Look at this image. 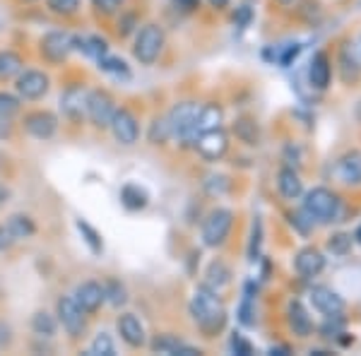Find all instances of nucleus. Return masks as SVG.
<instances>
[{
  "label": "nucleus",
  "instance_id": "obj_3",
  "mask_svg": "<svg viewBox=\"0 0 361 356\" xmlns=\"http://www.w3.org/2000/svg\"><path fill=\"white\" fill-rule=\"evenodd\" d=\"M197 104L193 102H180L171 111H169L166 121L171 128V137L183 140V142H195V118H197Z\"/></svg>",
  "mask_w": 361,
  "mask_h": 356
},
{
  "label": "nucleus",
  "instance_id": "obj_21",
  "mask_svg": "<svg viewBox=\"0 0 361 356\" xmlns=\"http://www.w3.org/2000/svg\"><path fill=\"white\" fill-rule=\"evenodd\" d=\"M222 128V109L217 104H205V106L197 109V118H195V133H207V130H217Z\"/></svg>",
  "mask_w": 361,
  "mask_h": 356
},
{
  "label": "nucleus",
  "instance_id": "obj_32",
  "mask_svg": "<svg viewBox=\"0 0 361 356\" xmlns=\"http://www.w3.org/2000/svg\"><path fill=\"white\" fill-rule=\"evenodd\" d=\"M99 68L102 70H106V73H111V75H116V78H128L130 75V70H128V66H126V61H121V58H114V56H102L99 58Z\"/></svg>",
  "mask_w": 361,
  "mask_h": 356
},
{
  "label": "nucleus",
  "instance_id": "obj_17",
  "mask_svg": "<svg viewBox=\"0 0 361 356\" xmlns=\"http://www.w3.org/2000/svg\"><path fill=\"white\" fill-rule=\"evenodd\" d=\"M116 328H118L121 340H123L128 347L137 349V347H142V344H145V328H142V323H140L137 315H133V313L118 315V320H116Z\"/></svg>",
  "mask_w": 361,
  "mask_h": 356
},
{
  "label": "nucleus",
  "instance_id": "obj_13",
  "mask_svg": "<svg viewBox=\"0 0 361 356\" xmlns=\"http://www.w3.org/2000/svg\"><path fill=\"white\" fill-rule=\"evenodd\" d=\"M25 128L32 137L37 140H51L58 130V118L51 111H34L25 118Z\"/></svg>",
  "mask_w": 361,
  "mask_h": 356
},
{
  "label": "nucleus",
  "instance_id": "obj_40",
  "mask_svg": "<svg viewBox=\"0 0 361 356\" xmlns=\"http://www.w3.org/2000/svg\"><path fill=\"white\" fill-rule=\"evenodd\" d=\"M13 243H17V241H15L13 233H10L8 224H0V253L8 250V248H13Z\"/></svg>",
  "mask_w": 361,
  "mask_h": 356
},
{
  "label": "nucleus",
  "instance_id": "obj_41",
  "mask_svg": "<svg viewBox=\"0 0 361 356\" xmlns=\"http://www.w3.org/2000/svg\"><path fill=\"white\" fill-rule=\"evenodd\" d=\"M250 315H253V308H250V299H246L241 303V308H238V320H241L243 325H253L255 320L250 318Z\"/></svg>",
  "mask_w": 361,
  "mask_h": 356
},
{
  "label": "nucleus",
  "instance_id": "obj_44",
  "mask_svg": "<svg viewBox=\"0 0 361 356\" xmlns=\"http://www.w3.org/2000/svg\"><path fill=\"white\" fill-rule=\"evenodd\" d=\"M8 197H10V188L3 183V180H0V205H5V202H8Z\"/></svg>",
  "mask_w": 361,
  "mask_h": 356
},
{
  "label": "nucleus",
  "instance_id": "obj_42",
  "mask_svg": "<svg viewBox=\"0 0 361 356\" xmlns=\"http://www.w3.org/2000/svg\"><path fill=\"white\" fill-rule=\"evenodd\" d=\"M176 8L185 10V13H193V10L200 8V0H171Z\"/></svg>",
  "mask_w": 361,
  "mask_h": 356
},
{
  "label": "nucleus",
  "instance_id": "obj_29",
  "mask_svg": "<svg viewBox=\"0 0 361 356\" xmlns=\"http://www.w3.org/2000/svg\"><path fill=\"white\" fill-rule=\"evenodd\" d=\"M90 356H116V347L109 332H99L90 347Z\"/></svg>",
  "mask_w": 361,
  "mask_h": 356
},
{
  "label": "nucleus",
  "instance_id": "obj_46",
  "mask_svg": "<svg viewBox=\"0 0 361 356\" xmlns=\"http://www.w3.org/2000/svg\"><path fill=\"white\" fill-rule=\"evenodd\" d=\"M270 354H289V347H282V344H277V347H270Z\"/></svg>",
  "mask_w": 361,
  "mask_h": 356
},
{
  "label": "nucleus",
  "instance_id": "obj_16",
  "mask_svg": "<svg viewBox=\"0 0 361 356\" xmlns=\"http://www.w3.org/2000/svg\"><path fill=\"white\" fill-rule=\"evenodd\" d=\"M335 176L337 180L347 185H359L361 183V152L352 149L345 156H340L335 164Z\"/></svg>",
  "mask_w": 361,
  "mask_h": 356
},
{
  "label": "nucleus",
  "instance_id": "obj_20",
  "mask_svg": "<svg viewBox=\"0 0 361 356\" xmlns=\"http://www.w3.org/2000/svg\"><path fill=\"white\" fill-rule=\"evenodd\" d=\"M287 323H289V328H292V332L296 337H308V335H311V330H313V323H311V318H308V311L301 306L299 301L289 303Z\"/></svg>",
  "mask_w": 361,
  "mask_h": 356
},
{
  "label": "nucleus",
  "instance_id": "obj_33",
  "mask_svg": "<svg viewBox=\"0 0 361 356\" xmlns=\"http://www.w3.org/2000/svg\"><path fill=\"white\" fill-rule=\"evenodd\" d=\"M149 142L152 145H161L171 137V128H169V121L166 118H157L152 125H149Z\"/></svg>",
  "mask_w": 361,
  "mask_h": 356
},
{
  "label": "nucleus",
  "instance_id": "obj_8",
  "mask_svg": "<svg viewBox=\"0 0 361 356\" xmlns=\"http://www.w3.org/2000/svg\"><path fill=\"white\" fill-rule=\"evenodd\" d=\"M49 78L42 73V70H25V73L17 75L15 90L20 99H27V102H37L42 99L46 92H49Z\"/></svg>",
  "mask_w": 361,
  "mask_h": 356
},
{
  "label": "nucleus",
  "instance_id": "obj_15",
  "mask_svg": "<svg viewBox=\"0 0 361 356\" xmlns=\"http://www.w3.org/2000/svg\"><path fill=\"white\" fill-rule=\"evenodd\" d=\"M73 299L78 301V306L82 308L85 313H94V311H99V306L106 301V294H104V284H99V282H82L78 289H75Z\"/></svg>",
  "mask_w": 361,
  "mask_h": 356
},
{
  "label": "nucleus",
  "instance_id": "obj_1",
  "mask_svg": "<svg viewBox=\"0 0 361 356\" xmlns=\"http://www.w3.org/2000/svg\"><path fill=\"white\" fill-rule=\"evenodd\" d=\"M190 315L205 335H217L226 323V311L217 291L209 287H197L193 299H190Z\"/></svg>",
  "mask_w": 361,
  "mask_h": 356
},
{
  "label": "nucleus",
  "instance_id": "obj_47",
  "mask_svg": "<svg viewBox=\"0 0 361 356\" xmlns=\"http://www.w3.org/2000/svg\"><path fill=\"white\" fill-rule=\"evenodd\" d=\"M209 5H212V8H217V10H222V8L229 5V0H209Z\"/></svg>",
  "mask_w": 361,
  "mask_h": 356
},
{
  "label": "nucleus",
  "instance_id": "obj_28",
  "mask_svg": "<svg viewBox=\"0 0 361 356\" xmlns=\"http://www.w3.org/2000/svg\"><path fill=\"white\" fill-rule=\"evenodd\" d=\"M180 347H183V342L178 340V337L173 335H159L152 340V352L154 354H169V356H178Z\"/></svg>",
  "mask_w": 361,
  "mask_h": 356
},
{
  "label": "nucleus",
  "instance_id": "obj_38",
  "mask_svg": "<svg viewBox=\"0 0 361 356\" xmlns=\"http://www.w3.org/2000/svg\"><path fill=\"white\" fill-rule=\"evenodd\" d=\"M231 352L241 354V356H248V354H253V347H250V342L243 340L241 335H234V337H231Z\"/></svg>",
  "mask_w": 361,
  "mask_h": 356
},
{
  "label": "nucleus",
  "instance_id": "obj_37",
  "mask_svg": "<svg viewBox=\"0 0 361 356\" xmlns=\"http://www.w3.org/2000/svg\"><path fill=\"white\" fill-rule=\"evenodd\" d=\"M349 246H352V236H347V233H337L333 241L328 243V248L337 255H345L349 250Z\"/></svg>",
  "mask_w": 361,
  "mask_h": 356
},
{
  "label": "nucleus",
  "instance_id": "obj_39",
  "mask_svg": "<svg viewBox=\"0 0 361 356\" xmlns=\"http://www.w3.org/2000/svg\"><path fill=\"white\" fill-rule=\"evenodd\" d=\"M121 3H123V0H92V5H94L99 13H104V15H114Z\"/></svg>",
  "mask_w": 361,
  "mask_h": 356
},
{
  "label": "nucleus",
  "instance_id": "obj_23",
  "mask_svg": "<svg viewBox=\"0 0 361 356\" xmlns=\"http://www.w3.org/2000/svg\"><path fill=\"white\" fill-rule=\"evenodd\" d=\"M5 224H8L10 233L15 236V241H27V238H32L37 233V224L27 214H13Z\"/></svg>",
  "mask_w": 361,
  "mask_h": 356
},
{
  "label": "nucleus",
  "instance_id": "obj_4",
  "mask_svg": "<svg viewBox=\"0 0 361 356\" xmlns=\"http://www.w3.org/2000/svg\"><path fill=\"white\" fill-rule=\"evenodd\" d=\"M161 49H164V32H161L159 25H145L137 32L135 37V46H133V54L142 66H152V63L159 58Z\"/></svg>",
  "mask_w": 361,
  "mask_h": 356
},
{
  "label": "nucleus",
  "instance_id": "obj_6",
  "mask_svg": "<svg viewBox=\"0 0 361 356\" xmlns=\"http://www.w3.org/2000/svg\"><path fill=\"white\" fill-rule=\"evenodd\" d=\"M56 315L58 323L63 325V330L68 332L70 337H80L85 330V311L78 306V301L73 296H61L56 303Z\"/></svg>",
  "mask_w": 361,
  "mask_h": 356
},
{
  "label": "nucleus",
  "instance_id": "obj_19",
  "mask_svg": "<svg viewBox=\"0 0 361 356\" xmlns=\"http://www.w3.org/2000/svg\"><path fill=\"white\" fill-rule=\"evenodd\" d=\"M308 82L313 90H325L330 85V58L325 54H316L308 63Z\"/></svg>",
  "mask_w": 361,
  "mask_h": 356
},
{
  "label": "nucleus",
  "instance_id": "obj_35",
  "mask_svg": "<svg viewBox=\"0 0 361 356\" xmlns=\"http://www.w3.org/2000/svg\"><path fill=\"white\" fill-rule=\"evenodd\" d=\"M20 97L15 94H8V92H0V116H5V118H13V116L20 111Z\"/></svg>",
  "mask_w": 361,
  "mask_h": 356
},
{
  "label": "nucleus",
  "instance_id": "obj_11",
  "mask_svg": "<svg viewBox=\"0 0 361 356\" xmlns=\"http://www.w3.org/2000/svg\"><path fill=\"white\" fill-rule=\"evenodd\" d=\"M73 51V37L66 32H49L42 39V54L49 63H63Z\"/></svg>",
  "mask_w": 361,
  "mask_h": 356
},
{
  "label": "nucleus",
  "instance_id": "obj_30",
  "mask_svg": "<svg viewBox=\"0 0 361 356\" xmlns=\"http://www.w3.org/2000/svg\"><path fill=\"white\" fill-rule=\"evenodd\" d=\"M104 294H106V301L114 303V306H123L128 301V291L118 279H109V282L104 284Z\"/></svg>",
  "mask_w": 361,
  "mask_h": 356
},
{
  "label": "nucleus",
  "instance_id": "obj_18",
  "mask_svg": "<svg viewBox=\"0 0 361 356\" xmlns=\"http://www.w3.org/2000/svg\"><path fill=\"white\" fill-rule=\"evenodd\" d=\"M294 267L304 279L318 277L325 267V255L320 253L318 248H304V250H299V255H296Z\"/></svg>",
  "mask_w": 361,
  "mask_h": 356
},
{
  "label": "nucleus",
  "instance_id": "obj_5",
  "mask_svg": "<svg viewBox=\"0 0 361 356\" xmlns=\"http://www.w3.org/2000/svg\"><path fill=\"white\" fill-rule=\"evenodd\" d=\"M231 224H234L231 209H214L205 219V224H202V243L209 248L222 246L224 238L229 236V231H231Z\"/></svg>",
  "mask_w": 361,
  "mask_h": 356
},
{
  "label": "nucleus",
  "instance_id": "obj_25",
  "mask_svg": "<svg viewBox=\"0 0 361 356\" xmlns=\"http://www.w3.org/2000/svg\"><path fill=\"white\" fill-rule=\"evenodd\" d=\"M32 330L39 337H54L58 330V318L46 311H37L32 315Z\"/></svg>",
  "mask_w": 361,
  "mask_h": 356
},
{
  "label": "nucleus",
  "instance_id": "obj_31",
  "mask_svg": "<svg viewBox=\"0 0 361 356\" xmlns=\"http://www.w3.org/2000/svg\"><path fill=\"white\" fill-rule=\"evenodd\" d=\"M78 231L82 233L85 243L92 248V253H102L104 243H102V236H99V231L94 229V226H90V224H87V221L78 219Z\"/></svg>",
  "mask_w": 361,
  "mask_h": 356
},
{
  "label": "nucleus",
  "instance_id": "obj_22",
  "mask_svg": "<svg viewBox=\"0 0 361 356\" xmlns=\"http://www.w3.org/2000/svg\"><path fill=\"white\" fill-rule=\"evenodd\" d=\"M277 188L287 200H299L301 192H304V185H301V178L294 168H282L277 173Z\"/></svg>",
  "mask_w": 361,
  "mask_h": 356
},
{
  "label": "nucleus",
  "instance_id": "obj_7",
  "mask_svg": "<svg viewBox=\"0 0 361 356\" xmlns=\"http://www.w3.org/2000/svg\"><path fill=\"white\" fill-rule=\"evenodd\" d=\"M116 113V102L109 92L104 90H94L90 92V99H87V118L92 121L97 128H109Z\"/></svg>",
  "mask_w": 361,
  "mask_h": 356
},
{
  "label": "nucleus",
  "instance_id": "obj_45",
  "mask_svg": "<svg viewBox=\"0 0 361 356\" xmlns=\"http://www.w3.org/2000/svg\"><path fill=\"white\" fill-rule=\"evenodd\" d=\"M8 342H10V330L0 323V344H8Z\"/></svg>",
  "mask_w": 361,
  "mask_h": 356
},
{
  "label": "nucleus",
  "instance_id": "obj_48",
  "mask_svg": "<svg viewBox=\"0 0 361 356\" xmlns=\"http://www.w3.org/2000/svg\"><path fill=\"white\" fill-rule=\"evenodd\" d=\"M282 3H292V0H282Z\"/></svg>",
  "mask_w": 361,
  "mask_h": 356
},
{
  "label": "nucleus",
  "instance_id": "obj_14",
  "mask_svg": "<svg viewBox=\"0 0 361 356\" xmlns=\"http://www.w3.org/2000/svg\"><path fill=\"white\" fill-rule=\"evenodd\" d=\"M311 303L318 313L325 315V318H330V315H342V311H345V301H342V296L330 287H313L311 289Z\"/></svg>",
  "mask_w": 361,
  "mask_h": 356
},
{
  "label": "nucleus",
  "instance_id": "obj_9",
  "mask_svg": "<svg viewBox=\"0 0 361 356\" xmlns=\"http://www.w3.org/2000/svg\"><path fill=\"white\" fill-rule=\"evenodd\" d=\"M87 99H90V92H87L82 85H70L61 94L63 116H66L68 121H73V123H80L87 116Z\"/></svg>",
  "mask_w": 361,
  "mask_h": 356
},
{
  "label": "nucleus",
  "instance_id": "obj_24",
  "mask_svg": "<svg viewBox=\"0 0 361 356\" xmlns=\"http://www.w3.org/2000/svg\"><path fill=\"white\" fill-rule=\"evenodd\" d=\"M205 277H207V284H205V287H209L212 291H219V289L226 287V284L231 282V270L224 265L222 260H214L212 265L207 267V274H205Z\"/></svg>",
  "mask_w": 361,
  "mask_h": 356
},
{
  "label": "nucleus",
  "instance_id": "obj_2",
  "mask_svg": "<svg viewBox=\"0 0 361 356\" xmlns=\"http://www.w3.org/2000/svg\"><path fill=\"white\" fill-rule=\"evenodd\" d=\"M304 214L311 221H335L340 214V197L328 188H313L304 197Z\"/></svg>",
  "mask_w": 361,
  "mask_h": 356
},
{
  "label": "nucleus",
  "instance_id": "obj_34",
  "mask_svg": "<svg viewBox=\"0 0 361 356\" xmlns=\"http://www.w3.org/2000/svg\"><path fill=\"white\" fill-rule=\"evenodd\" d=\"M234 133L243 140V142H248V145H255V142H258V128H255V123H250V121H246V118L236 121Z\"/></svg>",
  "mask_w": 361,
  "mask_h": 356
},
{
  "label": "nucleus",
  "instance_id": "obj_36",
  "mask_svg": "<svg viewBox=\"0 0 361 356\" xmlns=\"http://www.w3.org/2000/svg\"><path fill=\"white\" fill-rule=\"evenodd\" d=\"M49 10L56 15H75L80 8V0H46Z\"/></svg>",
  "mask_w": 361,
  "mask_h": 356
},
{
  "label": "nucleus",
  "instance_id": "obj_12",
  "mask_svg": "<svg viewBox=\"0 0 361 356\" xmlns=\"http://www.w3.org/2000/svg\"><path fill=\"white\" fill-rule=\"evenodd\" d=\"M195 149L200 152L205 159H219V156L224 154L226 147H229V137H226V133L222 128H217V130H207V133H200V135L195 137Z\"/></svg>",
  "mask_w": 361,
  "mask_h": 356
},
{
  "label": "nucleus",
  "instance_id": "obj_27",
  "mask_svg": "<svg viewBox=\"0 0 361 356\" xmlns=\"http://www.w3.org/2000/svg\"><path fill=\"white\" fill-rule=\"evenodd\" d=\"M22 73V58L15 51H0V80H10Z\"/></svg>",
  "mask_w": 361,
  "mask_h": 356
},
{
  "label": "nucleus",
  "instance_id": "obj_43",
  "mask_svg": "<svg viewBox=\"0 0 361 356\" xmlns=\"http://www.w3.org/2000/svg\"><path fill=\"white\" fill-rule=\"evenodd\" d=\"M13 118H5V116H0V137H10L13 135V123H10Z\"/></svg>",
  "mask_w": 361,
  "mask_h": 356
},
{
  "label": "nucleus",
  "instance_id": "obj_26",
  "mask_svg": "<svg viewBox=\"0 0 361 356\" xmlns=\"http://www.w3.org/2000/svg\"><path fill=\"white\" fill-rule=\"evenodd\" d=\"M121 202L128 209H142L147 205V192L140 188L137 183H126L123 190H121Z\"/></svg>",
  "mask_w": 361,
  "mask_h": 356
},
{
  "label": "nucleus",
  "instance_id": "obj_10",
  "mask_svg": "<svg viewBox=\"0 0 361 356\" xmlns=\"http://www.w3.org/2000/svg\"><path fill=\"white\" fill-rule=\"evenodd\" d=\"M109 128H111L114 137L118 140L121 145H135L140 137V123L128 109H116Z\"/></svg>",
  "mask_w": 361,
  "mask_h": 356
}]
</instances>
